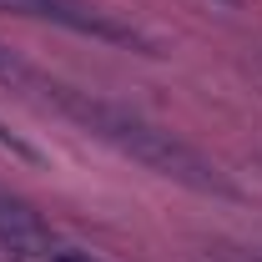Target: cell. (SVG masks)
<instances>
[{"mask_svg": "<svg viewBox=\"0 0 262 262\" xmlns=\"http://www.w3.org/2000/svg\"><path fill=\"white\" fill-rule=\"evenodd\" d=\"M46 96L56 101L76 126H86L96 141L116 146V151L131 157L136 166H146V171H157V177H171V182H182V187H192V192H207V196H227V202L237 196V187L222 177V166L207 162L196 146H187L182 136H171V131L157 126V121L136 116L126 106H116V101L71 91V86H46Z\"/></svg>", "mask_w": 262, "mask_h": 262, "instance_id": "obj_1", "label": "cell"}, {"mask_svg": "<svg viewBox=\"0 0 262 262\" xmlns=\"http://www.w3.org/2000/svg\"><path fill=\"white\" fill-rule=\"evenodd\" d=\"M0 10L31 15V20H51V26H66V31L91 35V40H116V46H141V51H151V40L136 31V26L111 20V15H101V10L81 5V0H0Z\"/></svg>", "mask_w": 262, "mask_h": 262, "instance_id": "obj_2", "label": "cell"}, {"mask_svg": "<svg viewBox=\"0 0 262 262\" xmlns=\"http://www.w3.org/2000/svg\"><path fill=\"white\" fill-rule=\"evenodd\" d=\"M0 237H5V247H10L20 262L51 247L46 227L35 222V212H26V207H0ZM46 257H51V252H46Z\"/></svg>", "mask_w": 262, "mask_h": 262, "instance_id": "obj_3", "label": "cell"}, {"mask_svg": "<svg viewBox=\"0 0 262 262\" xmlns=\"http://www.w3.org/2000/svg\"><path fill=\"white\" fill-rule=\"evenodd\" d=\"M0 146H5V151H15V157H20V162H35V166L46 162V157H40V151H35L31 141H26V136H15V131H5V126H0Z\"/></svg>", "mask_w": 262, "mask_h": 262, "instance_id": "obj_4", "label": "cell"}, {"mask_svg": "<svg viewBox=\"0 0 262 262\" xmlns=\"http://www.w3.org/2000/svg\"><path fill=\"white\" fill-rule=\"evenodd\" d=\"M0 81H26V66L15 61L5 46H0Z\"/></svg>", "mask_w": 262, "mask_h": 262, "instance_id": "obj_5", "label": "cell"}, {"mask_svg": "<svg viewBox=\"0 0 262 262\" xmlns=\"http://www.w3.org/2000/svg\"><path fill=\"white\" fill-rule=\"evenodd\" d=\"M51 262H91V257H81V252H51Z\"/></svg>", "mask_w": 262, "mask_h": 262, "instance_id": "obj_6", "label": "cell"}, {"mask_svg": "<svg viewBox=\"0 0 262 262\" xmlns=\"http://www.w3.org/2000/svg\"><path fill=\"white\" fill-rule=\"evenodd\" d=\"M217 262H262V257H242V252H222Z\"/></svg>", "mask_w": 262, "mask_h": 262, "instance_id": "obj_7", "label": "cell"}]
</instances>
